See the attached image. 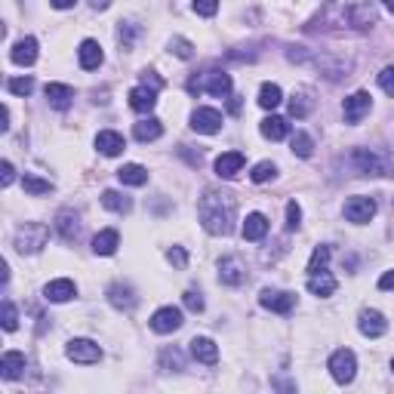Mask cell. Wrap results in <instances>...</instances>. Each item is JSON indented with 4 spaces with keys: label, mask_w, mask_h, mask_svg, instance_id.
<instances>
[{
    "label": "cell",
    "mask_w": 394,
    "mask_h": 394,
    "mask_svg": "<svg viewBox=\"0 0 394 394\" xmlns=\"http://www.w3.org/2000/svg\"><path fill=\"white\" fill-rule=\"evenodd\" d=\"M259 305L274 311V314H290L293 305H296V296H293V293H283V290H262Z\"/></svg>",
    "instance_id": "obj_8"
},
{
    "label": "cell",
    "mask_w": 394,
    "mask_h": 394,
    "mask_svg": "<svg viewBox=\"0 0 394 394\" xmlns=\"http://www.w3.org/2000/svg\"><path fill=\"white\" fill-rule=\"evenodd\" d=\"M351 164H354V169H358L360 176H388L391 173L388 160H385L379 151H373V148H358L351 154Z\"/></svg>",
    "instance_id": "obj_3"
},
{
    "label": "cell",
    "mask_w": 394,
    "mask_h": 394,
    "mask_svg": "<svg viewBox=\"0 0 394 394\" xmlns=\"http://www.w3.org/2000/svg\"><path fill=\"white\" fill-rule=\"evenodd\" d=\"M197 216L200 225L210 234H231L234 231V219H237V200L228 191H204L197 204Z\"/></svg>",
    "instance_id": "obj_1"
},
{
    "label": "cell",
    "mask_w": 394,
    "mask_h": 394,
    "mask_svg": "<svg viewBox=\"0 0 394 394\" xmlns=\"http://www.w3.org/2000/svg\"><path fill=\"white\" fill-rule=\"evenodd\" d=\"M308 111H311V96H308V92H296L290 102V114L302 120V118H308Z\"/></svg>",
    "instance_id": "obj_36"
},
{
    "label": "cell",
    "mask_w": 394,
    "mask_h": 394,
    "mask_svg": "<svg viewBox=\"0 0 394 394\" xmlns=\"http://www.w3.org/2000/svg\"><path fill=\"white\" fill-rule=\"evenodd\" d=\"M46 99L56 111H68L71 108V99H74V90L65 87V83H46Z\"/></svg>",
    "instance_id": "obj_24"
},
{
    "label": "cell",
    "mask_w": 394,
    "mask_h": 394,
    "mask_svg": "<svg viewBox=\"0 0 394 394\" xmlns=\"http://www.w3.org/2000/svg\"><path fill=\"white\" fill-rule=\"evenodd\" d=\"M118 244H120L118 231L105 228V231H99V234L92 237V253H96V256H114V253H118Z\"/></svg>",
    "instance_id": "obj_25"
},
{
    "label": "cell",
    "mask_w": 394,
    "mask_h": 394,
    "mask_svg": "<svg viewBox=\"0 0 394 394\" xmlns=\"http://www.w3.org/2000/svg\"><path fill=\"white\" fill-rule=\"evenodd\" d=\"M241 169H244V154L241 151H225V154L216 157V173H219L222 179H234Z\"/></svg>",
    "instance_id": "obj_18"
},
{
    "label": "cell",
    "mask_w": 394,
    "mask_h": 394,
    "mask_svg": "<svg viewBox=\"0 0 394 394\" xmlns=\"http://www.w3.org/2000/svg\"><path fill=\"white\" fill-rule=\"evenodd\" d=\"M15 327H19V314H15V305L6 299V302H3V330H6V333H13Z\"/></svg>",
    "instance_id": "obj_41"
},
{
    "label": "cell",
    "mask_w": 394,
    "mask_h": 394,
    "mask_svg": "<svg viewBox=\"0 0 394 394\" xmlns=\"http://www.w3.org/2000/svg\"><path fill=\"white\" fill-rule=\"evenodd\" d=\"M311 148H314L311 136H308V133H302V129H299V133L293 136V151H296L299 157H311Z\"/></svg>",
    "instance_id": "obj_37"
},
{
    "label": "cell",
    "mask_w": 394,
    "mask_h": 394,
    "mask_svg": "<svg viewBox=\"0 0 394 394\" xmlns=\"http://www.w3.org/2000/svg\"><path fill=\"white\" fill-rule=\"evenodd\" d=\"M219 281L228 283V287H241L246 281V272H244V262L237 256H228L219 262Z\"/></svg>",
    "instance_id": "obj_13"
},
{
    "label": "cell",
    "mask_w": 394,
    "mask_h": 394,
    "mask_svg": "<svg viewBox=\"0 0 394 394\" xmlns=\"http://www.w3.org/2000/svg\"><path fill=\"white\" fill-rule=\"evenodd\" d=\"M262 136H265V139H272V142H281V139H287L290 136V123L287 120H283V118H274V114H272V118H265V120H262Z\"/></svg>",
    "instance_id": "obj_28"
},
{
    "label": "cell",
    "mask_w": 394,
    "mask_h": 394,
    "mask_svg": "<svg viewBox=\"0 0 394 394\" xmlns=\"http://www.w3.org/2000/svg\"><path fill=\"white\" fill-rule=\"evenodd\" d=\"M13 179H15V169H13L10 160H3V164H0V185H3V188H10Z\"/></svg>",
    "instance_id": "obj_48"
},
{
    "label": "cell",
    "mask_w": 394,
    "mask_h": 394,
    "mask_svg": "<svg viewBox=\"0 0 394 394\" xmlns=\"http://www.w3.org/2000/svg\"><path fill=\"white\" fill-rule=\"evenodd\" d=\"M142 83H145V87H151V90H164V80H160L154 71H145L142 74Z\"/></svg>",
    "instance_id": "obj_50"
},
{
    "label": "cell",
    "mask_w": 394,
    "mask_h": 394,
    "mask_svg": "<svg viewBox=\"0 0 394 394\" xmlns=\"http://www.w3.org/2000/svg\"><path fill=\"white\" fill-rule=\"evenodd\" d=\"M179 327H182V311H179V308L167 305V308H160V311H154V318H151V330H154V333L167 336V333H176Z\"/></svg>",
    "instance_id": "obj_10"
},
{
    "label": "cell",
    "mask_w": 394,
    "mask_h": 394,
    "mask_svg": "<svg viewBox=\"0 0 394 394\" xmlns=\"http://www.w3.org/2000/svg\"><path fill=\"white\" fill-rule=\"evenodd\" d=\"M108 302L114 308H120V311H133L136 308V293L129 283H111L108 287Z\"/></svg>",
    "instance_id": "obj_17"
},
{
    "label": "cell",
    "mask_w": 394,
    "mask_h": 394,
    "mask_svg": "<svg viewBox=\"0 0 394 394\" xmlns=\"http://www.w3.org/2000/svg\"><path fill=\"white\" fill-rule=\"evenodd\" d=\"M185 308H188V311H204V296H200L197 290H188L185 293Z\"/></svg>",
    "instance_id": "obj_45"
},
{
    "label": "cell",
    "mask_w": 394,
    "mask_h": 394,
    "mask_svg": "<svg viewBox=\"0 0 394 394\" xmlns=\"http://www.w3.org/2000/svg\"><path fill=\"white\" fill-rule=\"evenodd\" d=\"M10 59L15 62V65H34L37 62V41L34 37H22V41L10 50Z\"/></svg>",
    "instance_id": "obj_23"
},
{
    "label": "cell",
    "mask_w": 394,
    "mask_h": 394,
    "mask_svg": "<svg viewBox=\"0 0 394 394\" xmlns=\"http://www.w3.org/2000/svg\"><path fill=\"white\" fill-rule=\"evenodd\" d=\"M330 373H333V379L339 385H349L354 379V373H358V358H354V351H349V349L333 351V358H330Z\"/></svg>",
    "instance_id": "obj_4"
},
{
    "label": "cell",
    "mask_w": 394,
    "mask_h": 394,
    "mask_svg": "<svg viewBox=\"0 0 394 394\" xmlns=\"http://www.w3.org/2000/svg\"><path fill=\"white\" fill-rule=\"evenodd\" d=\"M160 133H164V123H160L157 118H145L133 127V136L139 139V142H154V139H160Z\"/></svg>",
    "instance_id": "obj_27"
},
{
    "label": "cell",
    "mask_w": 394,
    "mask_h": 394,
    "mask_svg": "<svg viewBox=\"0 0 394 394\" xmlns=\"http://www.w3.org/2000/svg\"><path fill=\"white\" fill-rule=\"evenodd\" d=\"M188 90L191 92L206 90L216 99H225L231 92V77L225 71H210V74H204V80H197V77H195V80H188Z\"/></svg>",
    "instance_id": "obj_5"
},
{
    "label": "cell",
    "mask_w": 394,
    "mask_h": 394,
    "mask_svg": "<svg viewBox=\"0 0 394 394\" xmlns=\"http://www.w3.org/2000/svg\"><path fill=\"white\" fill-rule=\"evenodd\" d=\"M92 6H96V10H108V3H111V0H90Z\"/></svg>",
    "instance_id": "obj_53"
},
{
    "label": "cell",
    "mask_w": 394,
    "mask_h": 394,
    "mask_svg": "<svg viewBox=\"0 0 394 394\" xmlns=\"http://www.w3.org/2000/svg\"><path fill=\"white\" fill-rule=\"evenodd\" d=\"M139 34V28L133 25V22H120V31H118V41H120V46L123 50H129L133 46V37Z\"/></svg>",
    "instance_id": "obj_40"
},
{
    "label": "cell",
    "mask_w": 394,
    "mask_h": 394,
    "mask_svg": "<svg viewBox=\"0 0 394 394\" xmlns=\"http://www.w3.org/2000/svg\"><path fill=\"white\" fill-rule=\"evenodd\" d=\"M77 296V287L74 281H68V277H59V281H50L43 287V299L46 302H68V299Z\"/></svg>",
    "instance_id": "obj_14"
},
{
    "label": "cell",
    "mask_w": 394,
    "mask_h": 394,
    "mask_svg": "<svg viewBox=\"0 0 394 394\" xmlns=\"http://www.w3.org/2000/svg\"><path fill=\"white\" fill-rule=\"evenodd\" d=\"M370 105H373V96L370 92H354V96L345 99V108H342V114H345V120L349 123H360L364 120V114H370Z\"/></svg>",
    "instance_id": "obj_11"
},
{
    "label": "cell",
    "mask_w": 394,
    "mask_h": 394,
    "mask_svg": "<svg viewBox=\"0 0 394 394\" xmlns=\"http://www.w3.org/2000/svg\"><path fill=\"white\" fill-rule=\"evenodd\" d=\"M308 290H311L314 296H333V293H336V277L327 274V272L308 274Z\"/></svg>",
    "instance_id": "obj_29"
},
{
    "label": "cell",
    "mask_w": 394,
    "mask_h": 394,
    "mask_svg": "<svg viewBox=\"0 0 394 394\" xmlns=\"http://www.w3.org/2000/svg\"><path fill=\"white\" fill-rule=\"evenodd\" d=\"M6 90L15 92V96H31L34 80H31V77H13V80H6Z\"/></svg>",
    "instance_id": "obj_39"
},
{
    "label": "cell",
    "mask_w": 394,
    "mask_h": 394,
    "mask_svg": "<svg viewBox=\"0 0 394 394\" xmlns=\"http://www.w3.org/2000/svg\"><path fill=\"white\" fill-rule=\"evenodd\" d=\"M382 3H385V6H388V10H391V13H394V0H382Z\"/></svg>",
    "instance_id": "obj_54"
},
{
    "label": "cell",
    "mask_w": 394,
    "mask_h": 394,
    "mask_svg": "<svg viewBox=\"0 0 394 394\" xmlns=\"http://www.w3.org/2000/svg\"><path fill=\"white\" fill-rule=\"evenodd\" d=\"M349 22L354 28H370L376 22V10H373V3H354L351 10H349Z\"/></svg>",
    "instance_id": "obj_30"
},
{
    "label": "cell",
    "mask_w": 394,
    "mask_h": 394,
    "mask_svg": "<svg viewBox=\"0 0 394 394\" xmlns=\"http://www.w3.org/2000/svg\"><path fill=\"white\" fill-rule=\"evenodd\" d=\"M191 129L195 133H204V136H213L222 129V114L216 111V108H197L195 114H191Z\"/></svg>",
    "instance_id": "obj_9"
},
{
    "label": "cell",
    "mask_w": 394,
    "mask_h": 394,
    "mask_svg": "<svg viewBox=\"0 0 394 394\" xmlns=\"http://www.w3.org/2000/svg\"><path fill=\"white\" fill-rule=\"evenodd\" d=\"M376 216V200L373 197H351L345 204V219L354 222V225H367Z\"/></svg>",
    "instance_id": "obj_7"
},
{
    "label": "cell",
    "mask_w": 394,
    "mask_h": 394,
    "mask_svg": "<svg viewBox=\"0 0 394 394\" xmlns=\"http://www.w3.org/2000/svg\"><path fill=\"white\" fill-rule=\"evenodd\" d=\"M96 148L105 154V157H118V154L127 148V142H123L120 133H114V129H102V133L96 136Z\"/></svg>",
    "instance_id": "obj_22"
},
{
    "label": "cell",
    "mask_w": 394,
    "mask_h": 394,
    "mask_svg": "<svg viewBox=\"0 0 394 394\" xmlns=\"http://www.w3.org/2000/svg\"><path fill=\"white\" fill-rule=\"evenodd\" d=\"M65 354L74 364H99V360H102V349H99L92 339H71Z\"/></svg>",
    "instance_id": "obj_6"
},
{
    "label": "cell",
    "mask_w": 394,
    "mask_h": 394,
    "mask_svg": "<svg viewBox=\"0 0 394 394\" xmlns=\"http://www.w3.org/2000/svg\"><path fill=\"white\" fill-rule=\"evenodd\" d=\"M25 354L22 351H6L3 358H0V376H3V379H19L22 373H25Z\"/></svg>",
    "instance_id": "obj_20"
},
{
    "label": "cell",
    "mask_w": 394,
    "mask_h": 394,
    "mask_svg": "<svg viewBox=\"0 0 394 394\" xmlns=\"http://www.w3.org/2000/svg\"><path fill=\"white\" fill-rule=\"evenodd\" d=\"M77 59H80V68H87V71H96V68L102 65L105 52H102V46H99V41H83L80 50H77Z\"/></svg>",
    "instance_id": "obj_21"
},
{
    "label": "cell",
    "mask_w": 394,
    "mask_h": 394,
    "mask_svg": "<svg viewBox=\"0 0 394 394\" xmlns=\"http://www.w3.org/2000/svg\"><path fill=\"white\" fill-rule=\"evenodd\" d=\"M327 262H330V246H327V244L314 246L311 259H308V274H318V272H323V265H327Z\"/></svg>",
    "instance_id": "obj_35"
},
{
    "label": "cell",
    "mask_w": 394,
    "mask_h": 394,
    "mask_svg": "<svg viewBox=\"0 0 394 394\" xmlns=\"http://www.w3.org/2000/svg\"><path fill=\"white\" fill-rule=\"evenodd\" d=\"M169 46H173V52L179 59H191V56H195V50H191V43L185 41V37H173V43H169Z\"/></svg>",
    "instance_id": "obj_44"
},
{
    "label": "cell",
    "mask_w": 394,
    "mask_h": 394,
    "mask_svg": "<svg viewBox=\"0 0 394 394\" xmlns=\"http://www.w3.org/2000/svg\"><path fill=\"white\" fill-rule=\"evenodd\" d=\"M167 259H169V265H176V268H185V265H188V253H185L182 246H173V250L167 253Z\"/></svg>",
    "instance_id": "obj_46"
},
{
    "label": "cell",
    "mask_w": 394,
    "mask_h": 394,
    "mask_svg": "<svg viewBox=\"0 0 394 394\" xmlns=\"http://www.w3.org/2000/svg\"><path fill=\"white\" fill-rule=\"evenodd\" d=\"M102 206H105V210H111V213H129V210H133V200H129L127 195H120V191L108 188L102 195Z\"/></svg>",
    "instance_id": "obj_32"
},
{
    "label": "cell",
    "mask_w": 394,
    "mask_h": 394,
    "mask_svg": "<svg viewBox=\"0 0 394 394\" xmlns=\"http://www.w3.org/2000/svg\"><path fill=\"white\" fill-rule=\"evenodd\" d=\"M379 87L388 92V96H394V65H388L385 71L379 74Z\"/></svg>",
    "instance_id": "obj_47"
},
{
    "label": "cell",
    "mask_w": 394,
    "mask_h": 394,
    "mask_svg": "<svg viewBox=\"0 0 394 394\" xmlns=\"http://www.w3.org/2000/svg\"><path fill=\"white\" fill-rule=\"evenodd\" d=\"M283 102V92L277 83H262V90H259V105L262 108H277Z\"/></svg>",
    "instance_id": "obj_34"
},
{
    "label": "cell",
    "mask_w": 394,
    "mask_h": 394,
    "mask_svg": "<svg viewBox=\"0 0 394 394\" xmlns=\"http://www.w3.org/2000/svg\"><path fill=\"white\" fill-rule=\"evenodd\" d=\"M52 6H56V10H71V6L77 3V0H50Z\"/></svg>",
    "instance_id": "obj_52"
},
{
    "label": "cell",
    "mask_w": 394,
    "mask_h": 394,
    "mask_svg": "<svg viewBox=\"0 0 394 394\" xmlns=\"http://www.w3.org/2000/svg\"><path fill=\"white\" fill-rule=\"evenodd\" d=\"M191 6H195V13H197V15H206V19L219 13V0H195Z\"/></svg>",
    "instance_id": "obj_42"
},
{
    "label": "cell",
    "mask_w": 394,
    "mask_h": 394,
    "mask_svg": "<svg viewBox=\"0 0 394 394\" xmlns=\"http://www.w3.org/2000/svg\"><path fill=\"white\" fill-rule=\"evenodd\" d=\"M188 345H191V358L200 360V364L213 367L216 360H219V349H216L213 339H206V336H195Z\"/></svg>",
    "instance_id": "obj_15"
},
{
    "label": "cell",
    "mask_w": 394,
    "mask_h": 394,
    "mask_svg": "<svg viewBox=\"0 0 394 394\" xmlns=\"http://www.w3.org/2000/svg\"><path fill=\"white\" fill-rule=\"evenodd\" d=\"M160 360H164V367H169V364H173L176 370H182V354H179V351H176V349H173V351H169V349H167L164 354H160Z\"/></svg>",
    "instance_id": "obj_49"
},
{
    "label": "cell",
    "mask_w": 394,
    "mask_h": 394,
    "mask_svg": "<svg viewBox=\"0 0 394 394\" xmlns=\"http://www.w3.org/2000/svg\"><path fill=\"white\" fill-rule=\"evenodd\" d=\"M274 164H268V160H262V164H256L253 167V173H250V179L256 182V185H262V182H268V179H274Z\"/></svg>",
    "instance_id": "obj_38"
},
{
    "label": "cell",
    "mask_w": 394,
    "mask_h": 394,
    "mask_svg": "<svg viewBox=\"0 0 394 394\" xmlns=\"http://www.w3.org/2000/svg\"><path fill=\"white\" fill-rule=\"evenodd\" d=\"M360 333L370 336V339H379L385 336V330H388V323H385V318L379 311H373V308H367V311H360V321H358Z\"/></svg>",
    "instance_id": "obj_16"
},
{
    "label": "cell",
    "mask_w": 394,
    "mask_h": 394,
    "mask_svg": "<svg viewBox=\"0 0 394 394\" xmlns=\"http://www.w3.org/2000/svg\"><path fill=\"white\" fill-rule=\"evenodd\" d=\"M154 105H157V90L145 87V83L129 90V108H133V111L148 114V111H154Z\"/></svg>",
    "instance_id": "obj_12"
},
{
    "label": "cell",
    "mask_w": 394,
    "mask_h": 394,
    "mask_svg": "<svg viewBox=\"0 0 394 394\" xmlns=\"http://www.w3.org/2000/svg\"><path fill=\"white\" fill-rule=\"evenodd\" d=\"M379 290H394V272H385L379 277Z\"/></svg>",
    "instance_id": "obj_51"
},
{
    "label": "cell",
    "mask_w": 394,
    "mask_h": 394,
    "mask_svg": "<svg viewBox=\"0 0 394 394\" xmlns=\"http://www.w3.org/2000/svg\"><path fill=\"white\" fill-rule=\"evenodd\" d=\"M299 222H302V210H299L296 200H290V204H287V228H290V231H296V228H299Z\"/></svg>",
    "instance_id": "obj_43"
},
{
    "label": "cell",
    "mask_w": 394,
    "mask_h": 394,
    "mask_svg": "<svg viewBox=\"0 0 394 394\" xmlns=\"http://www.w3.org/2000/svg\"><path fill=\"white\" fill-rule=\"evenodd\" d=\"M56 231L62 234V241H77L80 234V219L74 210H59L56 213Z\"/></svg>",
    "instance_id": "obj_19"
},
{
    "label": "cell",
    "mask_w": 394,
    "mask_h": 394,
    "mask_svg": "<svg viewBox=\"0 0 394 394\" xmlns=\"http://www.w3.org/2000/svg\"><path fill=\"white\" fill-rule=\"evenodd\" d=\"M22 188H25L31 197H41V195H50L52 191V182L41 179V176H34V173H25L22 176Z\"/></svg>",
    "instance_id": "obj_33"
},
{
    "label": "cell",
    "mask_w": 394,
    "mask_h": 394,
    "mask_svg": "<svg viewBox=\"0 0 394 394\" xmlns=\"http://www.w3.org/2000/svg\"><path fill=\"white\" fill-rule=\"evenodd\" d=\"M46 241H50V228L43 222H25L19 231H15V250L22 256H31V253H41Z\"/></svg>",
    "instance_id": "obj_2"
},
{
    "label": "cell",
    "mask_w": 394,
    "mask_h": 394,
    "mask_svg": "<svg viewBox=\"0 0 394 394\" xmlns=\"http://www.w3.org/2000/svg\"><path fill=\"white\" fill-rule=\"evenodd\" d=\"M118 179L123 182V185H145L148 182V169L145 167H139V164H123L120 169H118Z\"/></svg>",
    "instance_id": "obj_31"
},
{
    "label": "cell",
    "mask_w": 394,
    "mask_h": 394,
    "mask_svg": "<svg viewBox=\"0 0 394 394\" xmlns=\"http://www.w3.org/2000/svg\"><path fill=\"white\" fill-rule=\"evenodd\" d=\"M241 234H244V241H262V237L268 234V219L262 213H250L244 228H241Z\"/></svg>",
    "instance_id": "obj_26"
},
{
    "label": "cell",
    "mask_w": 394,
    "mask_h": 394,
    "mask_svg": "<svg viewBox=\"0 0 394 394\" xmlns=\"http://www.w3.org/2000/svg\"><path fill=\"white\" fill-rule=\"evenodd\" d=\"M391 370H394V360H391Z\"/></svg>",
    "instance_id": "obj_55"
}]
</instances>
